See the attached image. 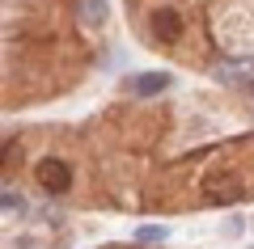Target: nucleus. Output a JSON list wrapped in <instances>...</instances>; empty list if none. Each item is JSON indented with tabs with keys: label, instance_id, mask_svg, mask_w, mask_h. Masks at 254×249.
Returning <instances> with one entry per match:
<instances>
[{
	"label": "nucleus",
	"instance_id": "nucleus-1",
	"mask_svg": "<svg viewBox=\"0 0 254 249\" xmlns=\"http://www.w3.org/2000/svg\"><path fill=\"white\" fill-rule=\"evenodd\" d=\"M34 178H38V186H43V190L64 195V190H68V182H72V173H68V165H60V160H43V165L34 169Z\"/></svg>",
	"mask_w": 254,
	"mask_h": 249
},
{
	"label": "nucleus",
	"instance_id": "nucleus-4",
	"mask_svg": "<svg viewBox=\"0 0 254 249\" xmlns=\"http://www.w3.org/2000/svg\"><path fill=\"white\" fill-rule=\"evenodd\" d=\"M85 21L89 26H102L106 21V0H85Z\"/></svg>",
	"mask_w": 254,
	"mask_h": 249
},
{
	"label": "nucleus",
	"instance_id": "nucleus-3",
	"mask_svg": "<svg viewBox=\"0 0 254 249\" xmlns=\"http://www.w3.org/2000/svg\"><path fill=\"white\" fill-rule=\"evenodd\" d=\"M153 30H157V38L170 43V38L182 34V17H178L174 9H157V13H153Z\"/></svg>",
	"mask_w": 254,
	"mask_h": 249
},
{
	"label": "nucleus",
	"instance_id": "nucleus-2",
	"mask_svg": "<svg viewBox=\"0 0 254 249\" xmlns=\"http://www.w3.org/2000/svg\"><path fill=\"white\" fill-rule=\"evenodd\" d=\"M131 89H136V98H153V93H165V89H170V72H144V76L131 80Z\"/></svg>",
	"mask_w": 254,
	"mask_h": 249
},
{
	"label": "nucleus",
	"instance_id": "nucleus-5",
	"mask_svg": "<svg viewBox=\"0 0 254 249\" xmlns=\"http://www.w3.org/2000/svg\"><path fill=\"white\" fill-rule=\"evenodd\" d=\"M161 237H165L161 224H144V228H136V241H161Z\"/></svg>",
	"mask_w": 254,
	"mask_h": 249
}]
</instances>
